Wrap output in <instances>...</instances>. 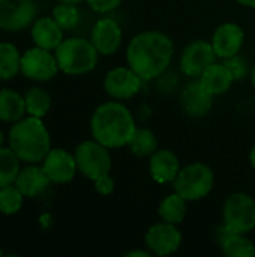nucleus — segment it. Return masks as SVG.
I'll use <instances>...</instances> for the list:
<instances>
[{
	"label": "nucleus",
	"mask_w": 255,
	"mask_h": 257,
	"mask_svg": "<svg viewBox=\"0 0 255 257\" xmlns=\"http://www.w3.org/2000/svg\"><path fill=\"white\" fill-rule=\"evenodd\" d=\"M174 56L173 39L159 30L137 33L126 47V62L144 81L161 77Z\"/></svg>",
	"instance_id": "1"
},
{
	"label": "nucleus",
	"mask_w": 255,
	"mask_h": 257,
	"mask_svg": "<svg viewBox=\"0 0 255 257\" xmlns=\"http://www.w3.org/2000/svg\"><path fill=\"white\" fill-rule=\"evenodd\" d=\"M135 130L137 125L132 113L116 99L101 104L90 119L92 137L110 149L128 146Z\"/></svg>",
	"instance_id": "2"
},
{
	"label": "nucleus",
	"mask_w": 255,
	"mask_h": 257,
	"mask_svg": "<svg viewBox=\"0 0 255 257\" xmlns=\"http://www.w3.org/2000/svg\"><path fill=\"white\" fill-rule=\"evenodd\" d=\"M9 148L26 164H41L51 151V137L42 119L27 116L17 120L8 134Z\"/></svg>",
	"instance_id": "3"
},
{
	"label": "nucleus",
	"mask_w": 255,
	"mask_h": 257,
	"mask_svg": "<svg viewBox=\"0 0 255 257\" xmlns=\"http://www.w3.org/2000/svg\"><path fill=\"white\" fill-rule=\"evenodd\" d=\"M59 68L68 75H84L92 72L99 60V53L90 39L74 36L63 39L54 50Z\"/></svg>",
	"instance_id": "4"
},
{
	"label": "nucleus",
	"mask_w": 255,
	"mask_h": 257,
	"mask_svg": "<svg viewBox=\"0 0 255 257\" xmlns=\"http://www.w3.org/2000/svg\"><path fill=\"white\" fill-rule=\"evenodd\" d=\"M213 184V170L204 163H192L180 169L173 182V188L186 202H197L209 196Z\"/></svg>",
	"instance_id": "5"
},
{
	"label": "nucleus",
	"mask_w": 255,
	"mask_h": 257,
	"mask_svg": "<svg viewBox=\"0 0 255 257\" xmlns=\"http://www.w3.org/2000/svg\"><path fill=\"white\" fill-rule=\"evenodd\" d=\"M74 157L78 172L92 182L111 172L113 158L110 154V148L104 146L95 139L81 142L75 148Z\"/></svg>",
	"instance_id": "6"
},
{
	"label": "nucleus",
	"mask_w": 255,
	"mask_h": 257,
	"mask_svg": "<svg viewBox=\"0 0 255 257\" xmlns=\"http://www.w3.org/2000/svg\"><path fill=\"white\" fill-rule=\"evenodd\" d=\"M222 224L236 233H249L255 229V200L246 193L230 194L222 206Z\"/></svg>",
	"instance_id": "7"
},
{
	"label": "nucleus",
	"mask_w": 255,
	"mask_h": 257,
	"mask_svg": "<svg viewBox=\"0 0 255 257\" xmlns=\"http://www.w3.org/2000/svg\"><path fill=\"white\" fill-rule=\"evenodd\" d=\"M38 18L35 0H0V29L5 32H23Z\"/></svg>",
	"instance_id": "8"
},
{
	"label": "nucleus",
	"mask_w": 255,
	"mask_h": 257,
	"mask_svg": "<svg viewBox=\"0 0 255 257\" xmlns=\"http://www.w3.org/2000/svg\"><path fill=\"white\" fill-rule=\"evenodd\" d=\"M60 71L56 54L50 50L33 47L21 54V74L33 81H50Z\"/></svg>",
	"instance_id": "9"
},
{
	"label": "nucleus",
	"mask_w": 255,
	"mask_h": 257,
	"mask_svg": "<svg viewBox=\"0 0 255 257\" xmlns=\"http://www.w3.org/2000/svg\"><path fill=\"white\" fill-rule=\"evenodd\" d=\"M143 81L144 80L132 68L116 66L105 74L104 90L110 98L116 101H125L140 92Z\"/></svg>",
	"instance_id": "10"
},
{
	"label": "nucleus",
	"mask_w": 255,
	"mask_h": 257,
	"mask_svg": "<svg viewBox=\"0 0 255 257\" xmlns=\"http://www.w3.org/2000/svg\"><path fill=\"white\" fill-rule=\"evenodd\" d=\"M144 242L147 250L158 257L174 254L182 245V233L176 224L159 221L150 226L144 235Z\"/></svg>",
	"instance_id": "11"
},
{
	"label": "nucleus",
	"mask_w": 255,
	"mask_h": 257,
	"mask_svg": "<svg viewBox=\"0 0 255 257\" xmlns=\"http://www.w3.org/2000/svg\"><path fill=\"white\" fill-rule=\"evenodd\" d=\"M215 62L216 54L212 44L204 39H197L183 48L180 56V69L186 77L198 78Z\"/></svg>",
	"instance_id": "12"
},
{
	"label": "nucleus",
	"mask_w": 255,
	"mask_h": 257,
	"mask_svg": "<svg viewBox=\"0 0 255 257\" xmlns=\"http://www.w3.org/2000/svg\"><path fill=\"white\" fill-rule=\"evenodd\" d=\"M122 39H123L122 27L111 17L98 20L90 33V41L101 56L116 54L122 45Z\"/></svg>",
	"instance_id": "13"
},
{
	"label": "nucleus",
	"mask_w": 255,
	"mask_h": 257,
	"mask_svg": "<svg viewBox=\"0 0 255 257\" xmlns=\"http://www.w3.org/2000/svg\"><path fill=\"white\" fill-rule=\"evenodd\" d=\"M42 167L51 184H68L78 173L74 154L62 148H51L42 161Z\"/></svg>",
	"instance_id": "14"
},
{
	"label": "nucleus",
	"mask_w": 255,
	"mask_h": 257,
	"mask_svg": "<svg viewBox=\"0 0 255 257\" xmlns=\"http://www.w3.org/2000/svg\"><path fill=\"white\" fill-rule=\"evenodd\" d=\"M245 42V32L236 23H224L218 26L212 35V47L218 59H228L240 53Z\"/></svg>",
	"instance_id": "15"
},
{
	"label": "nucleus",
	"mask_w": 255,
	"mask_h": 257,
	"mask_svg": "<svg viewBox=\"0 0 255 257\" xmlns=\"http://www.w3.org/2000/svg\"><path fill=\"white\" fill-rule=\"evenodd\" d=\"M180 104L189 117H204L213 107V95L209 93L198 78L188 83L180 93Z\"/></svg>",
	"instance_id": "16"
},
{
	"label": "nucleus",
	"mask_w": 255,
	"mask_h": 257,
	"mask_svg": "<svg viewBox=\"0 0 255 257\" xmlns=\"http://www.w3.org/2000/svg\"><path fill=\"white\" fill-rule=\"evenodd\" d=\"M180 169L179 157L170 149H158L149 158V173L158 184H173Z\"/></svg>",
	"instance_id": "17"
},
{
	"label": "nucleus",
	"mask_w": 255,
	"mask_h": 257,
	"mask_svg": "<svg viewBox=\"0 0 255 257\" xmlns=\"http://www.w3.org/2000/svg\"><path fill=\"white\" fill-rule=\"evenodd\" d=\"M51 181L47 176L45 170L39 164H27L26 167L20 169L18 176L14 185L23 193L24 197L33 199L47 191Z\"/></svg>",
	"instance_id": "18"
},
{
	"label": "nucleus",
	"mask_w": 255,
	"mask_h": 257,
	"mask_svg": "<svg viewBox=\"0 0 255 257\" xmlns=\"http://www.w3.org/2000/svg\"><path fill=\"white\" fill-rule=\"evenodd\" d=\"M63 32L65 30L57 24L53 17L36 18L30 29L32 41L35 42V45L50 51H54L62 44V41L65 39Z\"/></svg>",
	"instance_id": "19"
},
{
	"label": "nucleus",
	"mask_w": 255,
	"mask_h": 257,
	"mask_svg": "<svg viewBox=\"0 0 255 257\" xmlns=\"http://www.w3.org/2000/svg\"><path fill=\"white\" fill-rule=\"evenodd\" d=\"M200 83L203 84V87L212 93L213 96L216 95H222L225 92L230 90L234 78L231 75V72L228 71V68L222 63V62H215L212 63L200 77H198Z\"/></svg>",
	"instance_id": "20"
},
{
	"label": "nucleus",
	"mask_w": 255,
	"mask_h": 257,
	"mask_svg": "<svg viewBox=\"0 0 255 257\" xmlns=\"http://www.w3.org/2000/svg\"><path fill=\"white\" fill-rule=\"evenodd\" d=\"M26 114L24 95L14 89H0V120L6 123H15Z\"/></svg>",
	"instance_id": "21"
},
{
	"label": "nucleus",
	"mask_w": 255,
	"mask_h": 257,
	"mask_svg": "<svg viewBox=\"0 0 255 257\" xmlns=\"http://www.w3.org/2000/svg\"><path fill=\"white\" fill-rule=\"evenodd\" d=\"M21 72V53L12 42H0V81H9Z\"/></svg>",
	"instance_id": "22"
},
{
	"label": "nucleus",
	"mask_w": 255,
	"mask_h": 257,
	"mask_svg": "<svg viewBox=\"0 0 255 257\" xmlns=\"http://www.w3.org/2000/svg\"><path fill=\"white\" fill-rule=\"evenodd\" d=\"M158 215L162 221L171 224H180L186 215V200L176 191L162 199L158 206Z\"/></svg>",
	"instance_id": "23"
},
{
	"label": "nucleus",
	"mask_w": 255,
	"mask_h": 257,
	"mask_svg": "<svg viewBox=\"0 0 255 257\" xmlns=\"http://www.w3.org/2000/svg\"><path fill=\"white\" fill-rule=\"evenodd\" d=\"M128 148L138 158H150L159 149L158 137L149 128H137Z\"/></svg>",
	"instance_id": "24"
},
{
	"label": "nucleus",
	"mask_w": 255,
	"mask_h": 257,
	"mask_svg": "<svg viewBox=\"0 0 255 257\" xmlns=\"http://www.w3.org/2000/svg\"><path fill=\"white\" fill-rule=\"evenodd\" d=\"M24 101H26V113L27 116L39 117L42 119L48 110L51 108V96L47 90L42 87L33 86L27 89L24 93Z\"/></svg>",
	"instance_id": "25"
},
{
	"label": "nucleus",
	"mask_w": 255,
	"mask_h": 257,
	"mask_svg": "<svg viewBox=\"0 0 255 257\" xmlns=\"http://www.w3.org/2000/svg\"><path fill=\"white\" fill-rule=\"evenodd\" d=\"M221 250L227 257H254V242L243 233H230L221 244Z\"/></svg>",
	"instance_id": "26"
},
{
	"label": "nucleus",
	"mask_w": 255,
	"mask_h": 257,
	"mask_svg": "<svg viewBox=\"0 0 255 257\" xmlns=\"http://www.w3.org/2000/svg\"><path fill=\"white\" fill-rule=\"evenodd\" d=\"M20 163L21 160L9 146L0 148V188L12 185L15 182L18 172L21 169Z\"/></svg>",
	"instance_id": "27"
},
{
	"label": "nucleus",
	"mask_w": 255,
	"mask_h": 257,
	"mask_svg": "<svg viewBox=\"0 0 255 257\" xmlns=\"http://www.w3.org/2000/svg\"><path fill=\"white\" fill-rule=\"evenodd\" d=\"M57 24L63 29V30H72L78 26L80 18H81V12L78 9V5H72V3H60L54 6L53 9V15H51Z\"/></svg>",
	"instance_id": "28"
},
{
	"label": "nucleus",
	"mask_w": 255,
	"mask_h": 257,
	"mask_svg": "<svg viewBox=\"0 0 255 257\" xmlns=\"http://www.w3.org/2000/svg\"><path fill=\"white\" fill-rule=\"evenodd\" d=\"M24 196L23 193L12 184L0 188V212L5 215L17 214L23 206Z\"/></svg>",
	"instance_id": "29"
},
{
	"label": "nucleus",
	"mask_w": 255,
	"mask_h": 257,
	"mask_svg": "<svg viewBox=\"0 0 255 257\" xmlns=\"http://www.w3.org/2000/svg\"><path fill=\"white\" fill-rule=\"evenodd\" d=\"M222 63L228 68V71L231 72L234 81L243 80V78L249 77V71H251V69H249L248 63H246V60H245L243 57H240L239 54L231 56V57H228V59H224Z\"/></svg>",
	"instance_id": "30"
},
{
	"label": "nucleus",
	"mask_w": 255,
	"mask_h": 257,
	"mask_svg": "<svg viewBox=\"0 0 255 257\" xmlns=\"http://www.w3.org/2000/svg\"><path fill=\"white\" fill-rule=\"evenodd\" d=\"M123 0H86L89 8L98 14H108L117 9Z\"/></svg>",
	"instance_id": "31"
},
{
	"label": "nucleus",
	"mask_w": 255,
	"mask_h": 257,
	"mask_svg": "<svg viewBox=\"0 0 255 257\" xmlns=\"http://www.w3.org/2000/svg\"><path fill=\"white\" fill-rule=\"evenodd\" d=\"M93 187H95L96 193H99L101 196H110L114 191V181L108 173V175H104V176L98 178L96 181H93Z\"/></svg>",
	"instance_id": "32"
},
{
	"label": "nucleus",
	"mask_w": 255,
	"mask_h": 257,
	"mask_svg": "<svg viewBox=\"0 0 255 257\" xmlns=\"http://www.w3.org/2000/svg\"><path fill=\"white\" fill-rule=\"evenodd\" d=\"M153 256L149 250L146 251V250H134V251H129V253H126L125 257H150Z\"/></svg>",
	"instance_id": "33"
},
{
	"label": "nucleus",
	"mask_w": 255,
	"mask_h": 257,
	"mask_svg": "<svg viewBox=\"0 0 255 257\" xmlns=\"http://www.w3.org/2000/svg\"><path fill=\"white\" fill-rule=\"evenodd\" d=\"M236 2L245 8H255V0H236Z\"/></svg>",
	"instance_id": "34"
},
{
	"label": "nucleus",
	"mask_w": 255,
	"mask_h": 257,
	"mask_svg": "<svg viewBox=\"0 0 255 257\" xmlns=\"http://www.w3.org/2000/svg\"><path fill=\"white\" fill-rule=\"evenodd\" d=\"M249 164L255 169V145L252 146V149L249 151Z\"/></svg>",
	"instance_id": "35"
},
{
	"label": "nucleus",
	"mask_w": 255,
	"mask_h": 257,
	"mask_svg": "<svg viewBox=\"0 0 255 257\" xmlns=\"http://www.w3.org/2000/svg\"><path fill=\"white\" fill-rule=\"evenodd\" d=\"M249 81H251V84L254 86L255 89V65L254 68H251V71H249Z\"/></svg>",
	"instance_id": "36"
},
{
	"label": "nucleus",
	"mask_w": 255,
	"mask_h": 257,
	"mask_svg": "<svg viewBox=\"0 0 255 257\" xmlns=\"http://www.w3.org/2000/svg\"><path fill=\"white\" fill-rule=\"evenodd\" d=\"M60 3H72V5H80L81 2H86V0H57Z\"/></svg>",
	"instance_id": "37"
},
{
	"label": "nucleus",
	"mask_w": 255,
	"mask_h": 257,
	"mask_svg": "<svg viewBox=\"0 0 255 257\" xmlns=\"http://www.w3.org/2000/svg\"><path fill=\"white\" fill-rule=\"evenodd\" d=\"M3 143H5V134H3L2 130H0V148L3 146Z\"/></svg>",
	"instance_id": "38"
},
{
	"label": "nucleus",
	"mask_w": 255,
	"mask_h": 257,
	"mask_svg": "<svg viewBox=\"0 0 255 257\" xmlns=\"http://www.w3.org/2000/svg\"><path fill=\"white\" fill-rule=\"evenodd\" d=\"M0 256H3V251L2 250H0Z\"/></svg>",
	"instance_id": "39"
}]
</instances>
